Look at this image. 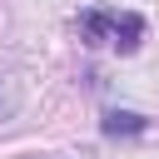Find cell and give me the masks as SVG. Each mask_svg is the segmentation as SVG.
<instances>
[{"mask_svg":"<svg viewBox=\"0 0 159 159\" xmlns=\"http://www.w3.org/2000/svg\"><path fill=\"white\" fill-rule=\"evenodd\" d=\"M109 139H119V134H144L149 124L139 119V114H129V109H114V114H104V124H99Z\"/></svg>","mask_w":159,"mask_h":159,"instance_id":"cell-2","label":"cell"},{"mask_svg":"<svg viewBox=\"0 0 159 159\" xmlns=\"http://www.w3.org/2000/svg\"><path fill=\"white\" fill-rule=\"evenodd\" d=\"M80 35H84V45H104V40H114V15H104V10L80 15Z\"/></svg>","mask_w":159,"mask_h":159,"instance_id":"cell-1","label":"cell"},{"mask_svg":"<svg viewBox=\"0 0 159 159\" xmlns=\"http://www.w3.org/2000/svg\"><path fill=\"white\" fill-rule=\"evenodd\" d=\"M139 35H144V20H139V15H114V45H119L124 55L139 45Z\"/></svg>","mask_w":159,"mask_h":159,"instance_id":"cell-3","label":"cell"}]
</instances>
